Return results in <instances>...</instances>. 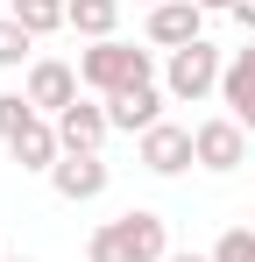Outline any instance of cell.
Returning a JSON list of instances; mask_svg holds the SVG:
<instances>
[{"mask_svg": "<svg viewBox=\"0 0 255 262\" xmlns=\"http://www.w3.org/2000/svg\"><path fill=\"white\" fill-rule=\"evenodd\" d=\"M163 255H170V227H163V213H149V206L107 220V227L85 241V262H163Z\"/></svg>", "mask_w": 255, "mask_h": 262, "instance_id": "6da1fadb", "label": "cell"}, {"mask_svg": "<svg viewBox=\"0 0 255 262\" xmlns=\"http://www.w3.org/2000/svg\"><path fill=\"white\" fill-rule=\"evenodd\" d=\"M50 184H57V199H71V206H85V199H99V191L114 184V170H107V156H57V170H50Z\"/></svg>", "mask_w": 255, "mask_h": 262, "instance_id": "9c48e42d", "label": "cell"}, {"mask_svg": "<svg viewBox=\"0 0 255 262\" xmlns=\"http://www.w3.org/2000/svg\"><path fill=\"white\" fill-rule=\"evenodd\" d=\"M14 149V163L22 170H57V156H64V142H57V121H29V128L7 142Z\"/></svg>", "mask_w": 255, "mask_h": 262, "instance_id": "8fae6325", "label": "cell"}, {"mask_svg": "<svg viewBox=\"0 0 255 262\" xmlns=\"http://www.w3.org/2000/svg\"><path fill=\"white\" fill-rule=\"evenodd\" d=\"M29 106H36L42 121H57V114H64V106H78V71H71V64H64V57H36V64H29Z\"/></svg>", "mask_w": 255, "mask_h": 262, "instance_id": "277c9868", "label": "cell"}, {"mask_svg": "<svg viewBox=\"0 0 255 262\" xmlns=\"http://www.w3.org/2000/svg\"><path fill=\"white\" fill-rule=\"evenodd\" d=\"M213 262H255V227H227L213 241Z\"/></svg>", "mask_w": 255, "mask_h": 262, "instance_id": "e0dca14e", "label": "cell"}, {"mask_svg": "<svg viewBox=\"0 0 255 262\" xmlns=\"http://www.w3.org/2000/svg\"><path fill=\"white\" fill-rule=\"evenodd\" d=\"M114 21H121V0H71V29L85 43H114Z\"/></svg>", "mask_w": 255, "mask_h": 262, "instance_id": "4fadbf2b", "label": "cell"}, {"mask_svg": "<svg viewBox=\"0 0 255 262\" xmlns=\"http://www.w3.org/2000/svg\"><path fill=\"white\" fill-rule=\"evenodd\" d=\"M29 36H50V29H71V0H14L7 7Z\"/></svg>", "mask_w": 255, "mask_h": 262, "instance_id": "5bb4252c", "label": "cell"}, {"mask_svg": "<svg viewBox=\"0 0 255 262\" xmlns=\"http://www.w3.org/2000/svg\"><path fill=\"white\" fill-rule=\"evenodd\" d=\"M192 163H199V135H192V128L156 121V128L142 135V170H156V177H184Z\"/></svg>", "mask_w": 255, "mask_h": 262, "instance_id": "5b68a950", "label": "cell"}, {"mask_svg": "<svg viewBox=\"0 0 255 262\" xmlns=\"http://www.w3.org/2000/svg\"><path fill=\"white\" fill-rule=\"evenodd\" d=\"M163 99H170L163 85H135V92H121V99H107V121H114L121 135H149L156 121H163Z\"/></svg>", "mask_w": 255, "mask_h": 262, "instance_id": "30bf717a", "label": "cell"}, {"mask_svg": "<svg viewBox=\"0 0 255 262\" xmlns=\"http://www.w3.org/2000/svg\"><path fill=\"white\" fill-rule=\"evenodd\" d=\"M29 50H36V36H29V29H22L14 14H0V71H14V64H22Z\"/></svg>", "mask_w": 255, "mask_h": 262, "instance_id": "2e32d148", "label": "cell"}, {"mask_svg": "<svg viewBox=\"0 0 255 262\" xmlns=\"http://www.w3.org/2000/svg\"><path fill=\"white\" fill-rule=\"evenodd\" d=\"M234 21H241V29L255 36V0H234Z\"/></svg>", "mask_w": 255, "mask_h": 262, "instance_id": "ac0fdd59", "label": "cell"}, {"mask_svg": "<svg viewBox=\"0 0 255 262\" xmlns=\"http://www.w3.org/2000/svg\"><path fill=\"white\" fill-rule=\"evenodd\" d=\"M163 262H213V255H199V248H170Z\"/></svg>", "mask_w": 255, "mask_h": 262, "instance_id": "d6986e66", "label": "cell"}, {"mask_svg": "<svg viewBox=\"0 0 255 262\" xmlns=\"http://www.w3.org/2000/svg\"><path fill=\"white\" fill-rule=\"evenodd\" d=\"M199 163L206 170H241L248 163V128L234 121V114H220V121H199Z\"/></svg>", "mask_w": 255, "mask_h": 262, "instance_id": "52a82bcc", "label": "cell"}, {"mask_svg": "<svg viewBox=\"0 0 255 262\" xmlns=\"http://www.w3.org/2000/svg\"><path fill=\"white\" fill-rule=\"evenodd\" d=\"M7 262H29V255H7Z\"/></svg>", "mask_w": 255, "mask_h": 262, "instance_id": "603a6c76", "label": "cell"}, {"mask_svg": "<svg viewBox=\"0 0 255 262\" xmlns=\"http://www.w3.org/2000/svg\"><path fill=\"white\" fill-rule=\"evenodd\" d=\"M199 7H206V14H220V7H227V14H234V0H199Z\"/></svg>", "mask_w": 255, "mask_h": 262, "instance_id": "ffe728a7", "label": "cell"}, {"mask_svg": "<svg viewBox=\"0 0 255 262\" xmlns=\"http://www.w3.org/2000/svg\"><path fill=\"white\" fill-rule=\"evenodd\" d=\"M156 64H149V50H135V43H92V50H78V85H92L99 99H121V92H135V85H156L149 78Z\"/></svg>", "mask_w": 255, "mask_h": 262, "instance_id": "7a4b0ae2", "label": "cell"}, {"mask_svg": "<svg viewBox=\"0 0 255 262\" xmlns=\"http://www.w3.org/2000/svg\"><path fill=\"white\" fill-rule=\"evenodd\" d=\"M220 78H227V57L199 36V43H184V50H170V64H163V92L170 99H206V92H220Z\"/></svg>", "mask_w": 255, "mask_h": 262, "instance_id": "3957f363", "label": "cell"}, {"mask_svg": "<svg viewBox=\"0 0 255 262\" xmlns=\"http://www.w3.org/2000/svg\"><path fill=\"white\" fill-rule=\"evenodd\" d=\"M29 121H42L36 106H29V92H0V142H14Z\"/></svg>", "mask_w": 255, "mask_h": 262, "instance_id": "9a60e30c", "label": "cell"}, {"mask_svg": "<svg viewBox=\"0 0 255 262\" xmlns=\"http://www.w3.org/2000/svg\"><path fill=\"white\" fill-rule=\"evenodd\" d=\"M241 128H248V135H255V106H248V114H241Z\"/></svg>", "mask_w": 255, "mask_h": 262, "instance_id": "44dd1931", "label": "cell"}, {"mask_svg": "<svg viewBox=\"0 0 255 262\" xmlns=\"http://www.w3.org/2000/svg\"><path fill=\"white\" fill-rule=\"evenodd\" d=\"M142 7H163V0H142Z\"/></svg>", "mask_w": 255, "mask_h": 262, "instance_id": "7402d4cb", "label": "cell"}, {"mask_svg": "<svg viewBox=\"0 0 255 262\" xmlns=\"http://www.w3.org/2000/svg\"><path fill=\"white\" fill-rule=\"evenodd\" d=\"M248 227H255V220H248Z\"/></svg>", "mask_w": 255, "mask_h": 262, "instance_id": "cb8c5ba5", "label": "cell"}, {"mask_svg": "<svg viewBox=\"0 0 255 262\" xmlns=\"http://www.w3.org/2000/svg\"><path fill=\"white\" fill-rule=\"evenodd\" d=\"M107 135H114L107 99H78V106H64V114H57V142H64V156H99V149H107Z\"/></svg>", "mask_w": 255, "mask_h": 262, "instance_id": "8992f818", "label": "cell"}, {"mask_svg": "<svg viewBox=\"0 0 255 262\" xmlns=\"http://www.w3.org/2000/svg\"><path fill=\"white\" fill-rule=\"evenodd\" d=\"M220 99H227V114L241 121L255 106V43H241L234 57H227V78H220Z\"/></svg>", "mask_w": 255, "mask_h": 262, "instance_id": "7c38bea8", "label": "cell"}, {"mask_svg": "<svg viewBox=\"0 0 255 262\" xmlns=\"http://www.w3.org/2000/svg\"><path fill=\"white\" fill-rule=\"evenodd\" d=\"M206 36V7L199 0H163V7H149V43L156 50H184Z\"/></svg>", "mask_w": 255, "mask_h": 262, "instance_id": "ba28073f", "label": "cell"}]
</instances>
